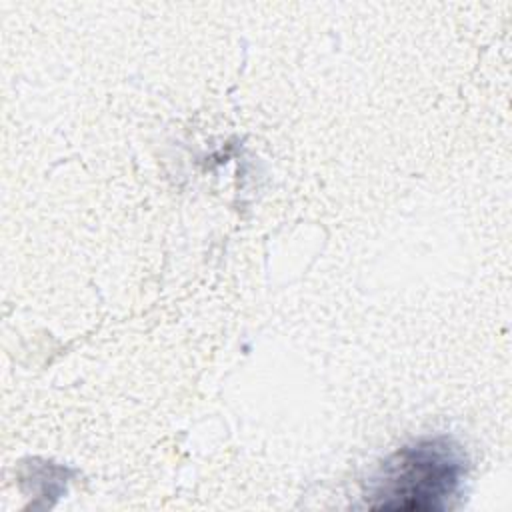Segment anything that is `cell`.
Instances as JSON below:
<instances>
[{
  "instance_id": "cell-1",
  "label": "cell",
  "mask_w": 512,
  "mask_h": 512,
  "mask_svg": "<svg viewBox=\"0 0 512 512\" xmlns=\"http://www.w3.org/2000/svg\"><path fill=\"white\" fill-rule=\"evenodd\" d=\"M464 474L460 450L448 438H422L396 450L374 476L368 506L394 512L444 510Z\"/></svg>"
}]
</instances>
